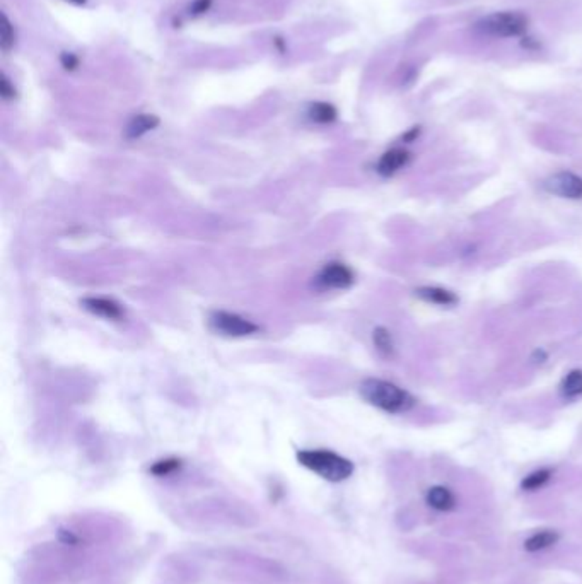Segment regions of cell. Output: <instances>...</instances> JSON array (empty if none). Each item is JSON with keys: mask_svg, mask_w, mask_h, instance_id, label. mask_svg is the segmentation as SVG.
<instances>
[{"mask_svg": "<svg viewBox=\"0 0 582 584\" xmlns=\"http://www.w3.org/2000/svg\"><path fill=\"white\" fill-rule=\"evenodd\" d=\"M358 392L367 403L390 414H403L415 405L410 393L384 379H365L358 386Z\"/></svg>", "mask_w": 582, "mask_h": 584, "instance_id": "cell-1", "label": "cell"}, {"mask_svg": "<svg viewBox=\"0 0 582 584\" xmlns=\"http://www.w3.org/2000/svg\"><path fill=\"white\" fill-rule=\"evenodd\" d=\"M298 462L328 482H343L354 473L350 459L328 450L299 451Z\"/></svg>", "mask_w": 582, "mask_h": 584, "instance_id": "cell-2", "label": "cell"}, {"mask_svg": "<svg viewBox=\"0 0 582 584\" xmlns=\"http://www.w3.org/2000/svg\"><path fill=\"white\" fill-rule=\"evenodd\" d=\"M477 28L495 38H512L525 35L528 29V17L521 12H495L482 19Z\"/></svg>", "mask_w": 582, "mask_h": 584, "instance_id": "cell-3", "label": "cell"}, {"mask_svg": "<svg viewBox=\"0 0 582 584\" xmlns=\"http://www.w3.org/2000/svg\"><path fill=\"white\" fill-rule=\"evenodd\" d=\"M208 323H210L212 330L226 335V337H248L260 330L258 325H255L253 321L228 311L212 313Z\"/></svg>", "mask_w": 582, "mask_h": 584, "instance_id": "cell-4", "label": "cell"}, {"mask_svg": "<svg viewBox=\"0 0 582 584\" xmlns=\"http://www.w3.org/2000/svg\"><path fill=\"white\" fill-rule=\"evenodd\" d=\"M543 186L548 193L562 197V199H582V178L569 173V171H560V173L552 174L545 180Z\"/></svg>", "mask_w": 582, "mask_h": 584, "instance_id": "cell-5", "label": "cell"}, {"mask_svg": "<svg viewBox=\"0 0 582 584\" xmlns=\"http://www.w3.org/2000/svg\"><path fill=\"white\" fill-rule=\"evenodd\" d=\"M354 273L352 270L343 264H333L325 265L321 272L318 273V284L325 289H347L354 284Z\"/></svg>", "mask_w": 582, "mask_h": 584, "instance_id": "cell-6", "label": "cell"}, {"mask_svg": "<svg viewBox=\"0 0 582 584\" xmlns=\"http://www.w3.org/2000/svg\"><path fill=\"white\" fill-rule=\"evenodd\" d=\"M410 161V152L405 151V149H391V151L384 152L381 156L378 163V173L383 174V176H391L397 171H400L401 167L406 166Z\"/></svg>", "mask_w": 582, "mask_h": 584, "instance_id": "cell-7", "label": "cell"}, {"mask_svg": "<svg viewBox=\"0 0 582 584\" xmlns=\"http://www.w3.org/2000/svg\"><path fill=\"white\" fill-rule=\"evenodd\" d=\"M82 306L93 315L102 316V318L120 320L123 316L122 308L115 301H109L106 298H86L82 301Z\"/></svg>", "mask_w": 582, "mask_h": 584, "instance_id": "cell-8", "label": "cell"}, {"mask_svg": "<svg viewBox=\"0 0 582 584\" xmlns=\"http://www.w3.org/2000/svg\"><path fill=\"white\" fill-rule=\"evenodd\" d=\"M427 504L435 511H453L456 507V498L444 485H435L427 491Z\"/></svg>", "mask_w": 582, "mask_h": 584, "instance_id": "cell-9", "label": "cell"}, {"mask_svg": "<svg viewBox=\"0 0 582 584\" xmlns=\"http://www.w3.org/2000/svg\"><path fill=\"white\" fill-rule=\"evenodd\" d=\"M159 125V118L156 115H149V113H142V115L134 116L127 125V137L128 138H138L149 130H154Z\"/></svg>", "mask_w": 582, "mask_h": 584, "instance_id": "cell-10", "label": "cell"}, {"mask_svg": "<svg viewBox=\"0 0 582 584\" xmlns=\"http://www.w3.org/2000/svg\"><path fill=\"white\" fill-rule=\"evenodd\" d=\"M415 292L424 301L437 306H455L457 302L456 295L451 291L442 289V287H420Z\"/></svg>", "mask_w": 582, "mask_h": 584, "instance_id": "cell-11", "label": "cell"}, {"mask_svg": "<svg viewBox=\"0 0 582 584\" xmlns=\"http://www.w3.org/2000/svg\"><path fill=\"white\" fill-rule=\"evenodd\" d=\"M560 540V535L554 530H541L533 533L529 538H526L525 549L528 552H540V550H547L554 547Z\"/></svg>", "mask_w": 582, "mask_h": 584, "instance_id": "cell-12", "label": "cell"}, {"mask_svg": "<svg viewBox=\"0 0 582 584\" xmlns=\"http://www.w3.org/2000/svg\"><path fill=\"white\" fill-rule=\"evenodd\" d=\"M560 392L565 399H576V396L582 395V371H570L560 383Z\"/></svg>", "mask_w": 582, "mask_h": 584, "instance_id": "cell-13", "label": "cell"}, {"mask_svg": "<svg viewBox=\"0 0 582 584\" xmlns=\"http://www.w3.org/2000/svg\"><path fill=\"white\" fill-rule=\"evenodd\" d=\"M550 478H552V470L550 468L534 470V472L529 473L528 477L522 478L521 489H522V491L534 492V491H538V489L545 487V485L550 482Z\"/></svg>", "mask_w": 582, "mask_h": 584, "instance_id": "cell-14", "label": "cell"}, {"mask_svg": "<svg viewBox=\"0 0 582 584\" xmlns=\"http://www.w3.org/2000/svg\"><path fill=\"white\" fill-rule=\"evenodd\" d=\"M309 118L316 123H331L336 118V109L329 103H314L309 108Z\"/></svg>", "mask_w": 582, "mask_h": 584, "instance_id": "cell-15", "label": "cell"}, {"mask_svg": "<svg viewBox=\"0 0 582 584\" xmlns=\"http://www.w3.org/2000/svg\"><path fill=\"white\" fill-rule=\"evenodd\" d=\"M372 340H374V345L378 347L381 354H384V356H391V354H393V338H391V334L386 328H376L374 334H372Z\"/></svg>", "mask_w": 582, "mask_h": 584, "instance_id": "cell-16", "label": "cell"}, {"mask_svg": "<svg viewBox=\"0 0 582 584\" xmlns=\"http://www.w3.org/2000/svg\"><path fill=\"white\" fill-rule=\"evenodd\" d=\"M14 42H16V35H14V29L10 26L9 19H7L6 14H2V26H0V45H2L3 52H9L12 48Z\"/></svg>", "mask_w": 582, "mask_h": 584, "instance_id": "cell-17", "label": "cell"}, {"mask_svg": "<svg viewBox=\"0 0 582 584\" xmlns=\"http://www.w3.org/2000/svg\"><path fill=\"white\" fill-rule=\"evenodd\" d=\"M179 466L178 459H166V462H159L152 466L151 472L156 473V475H167V473L174 472Z\"/></svg>", "mask_w": 582, "mask_h": 584, "instance_id": "cell-18", "label": "cell"}, {"mask_svg": "<svg viewBox=\"0 0 582 584\" xmlns=\"http://www.w3.org/2000/svg\"><path fill=\"white\" fill-rule=\"evenodd\" d=\"M60 62H62V65H64V69H67V71H74V69H77V65H79V58H77L74 53H67V52L62 53Z\"/></svg>", "mask_w": 582, "mask_h": 584, "instance_id": "cell-19", "label": "cell"}, {"mask_svg": "<svg viewBox=\"0 0 582 584\" xmlns=\"http://www.w3.org/2000/svg\"><path fill=\"white\" fill-rule=\"evenodd\" d=\"M0 94H2L6 100H10V98L16 96V89L10 86L9 79H7L6 75H2V80H0Z\"/></svg>", "mask_w": 582, "mask_h": 584, "instance_id": "cell-20", "label": "cell"}, {"mask_svg": "<svg viewBox=\"0 0 582 584\" xmlns=\"http://www.w3.org/2000/svg\"><path fill=\"white\" fill-rule=\"evenodd\" d=\"M210 6H212V0H195V2L192 3V7H190V10H192L195 16H199V14L207 12V10L210 9Z\"/></svg>", "mask_w": 582, "mask_h": 584, "instance_id": "cell-21", "label": "cell"}, {"mask_svg": "<svg viewBox=\"0 0 582 584\" xmlns=\"http://www.w3.org/2000/svg\"><path fill=\"white\" fill-rule=\"evenodd\" d=\"M67 2L74 3V6H84V3H86L87 0H67Z\"/></svg>", "mask_w": 582, "mask_h": 584, "instance_id": "cell-22", "label": "cell"}]
</instances>
